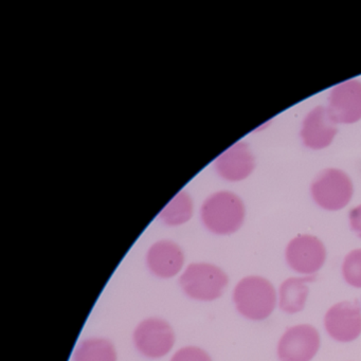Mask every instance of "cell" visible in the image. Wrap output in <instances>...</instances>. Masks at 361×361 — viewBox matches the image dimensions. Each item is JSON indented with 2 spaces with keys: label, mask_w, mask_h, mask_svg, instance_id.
Here are the masks:
<instances>
[{
  "label": "cell",
  "mask_w": 361,
  "mask_h": 361,
  "mask_svg": "<svg viewBox=\"0 0 361 361\" xmlns=\"http://www.w3.org/2000/svg\"><path fill=\"white\" fill-rule=\"evenodd\" d=\"M233 301L243 316L250 320H265L276 307V290L262 276H247L236 285Z\"/></svg>",
  "instance_id": "cell-1"
},
{
  "label": "cell",
  "mask_w": 361,
  "mask_h": 361,
  "mask_svg": "<svg viewBox=\"0 0 361 361\" xmlns=\"http://www.w3.org/2000/svg\"><path fill=\"white\" fill-rule=\"evenodd\" d=\"M244 219V204L231 192H217L211 195L202 207V223L211 232L219 235L238 231Z\"/></svg>",
  "instance_id": "cell-2"
},
{
  "label": "cell",
  "mask_w": 361,
  "mask_h": 361,
  "mask_svg": "<svg viewBox=\"0 0 361 361\" xmlns=\"http://www.w3.org/2000/svg\"><path fill=\"white\" fill-rule=\"evenodd\" d=\"M180 285L189 297L200 301H212L223 295L228 285V276L212 264H191L181 276Z\"/></svg>",
  "instance_id": "cell-3"
},
{
  "label": "cell",
  "mask_w": 361,
  "mask_h": 361,
  "mask_svg": "<svg viewBox=\"0 0 361 361\" xmlns=\"http://www.w3.org/2000/svg\"><path fill=\"white\" fill-rule=\"evenodd\" d=\"M314 202L329 211L344 208L353 195L350 177L340 170L329 169L318 175L312 185Z\"/></svg>",
  "instance_id": "cell-4"
},
{
  "label": "cell",
  "mask_w": 361,
  "mask_h": 361,
  "mask_svg": "<svg viewBox=\"0 0 361 361\" xmlns=\"http://www.w3.org/2000/svg\"><path fill=\"white\" fill-rule=\"evenodd\" d=\"M134 342L141 354L149 358H160L172 350L175 343L174 331L162 319H147L137 326Z\"/></svg>",
  "instance_id": "cell-5"
},
{
  "label": "cell",
  "mask_w": 361,
  "mask_h": 361,
  "mask_svg": "<svg viewBox=\"0 0 361 361\" xmlns=\"http://www.w3.org/2000/svg\"><path fill=\"white\" fill-rule=\"evenodd\" d=\"M320 348V335L312 325L302 324L285 331L278 345L281 361H310Z\"/></svg>",
  "instance_id": "cell-6"
},
{
  "label": "cell",
  "mask_w": 361,
  "mask_h": 361,
  "mask_svg": "<svg viewBox=\"0 0 361 361\" xmlns=\"http://www.w3.org/2000/svg\"><path fill=\"white\" fill-rule=\"evenodd\" d=\"M326 250L320 240L312 235H299L286 249L289 267L299 274H314L324 265Z\"/></svg>",
  "instance_id": "cell-7"
},
{
  "label": "cell",
  "mask_w": 361,
  "mask_h": 361,
  "mask_svg": "<svg viewBox=\"0 0 361 361\" xmlns=\"http://www.w3.org/2000/svg\"><path fill=\"white\" fill-rule=\"evenodd\" d=\"M325 329L333 339L350 342L361 334V310L357 302L344 301L329 308L324 318Z\"/></svg>",
  "instance_id": "cell-8"
},
{
  "label": "cell",
  "mask_w": 361,
  "mask_h": 361,
  "mask_svg": "<svg viewBox=\"0 0 361 361\" xmlns=\"http://www.w3.org/2000/svg\"><path fill=\"white\" fill-rule=\"evenodd\" d=\"M329 113L336 123L350 124L361 119V83L346 81L331 90Z\"/></svg>",
  "instance_id": "cell-9"
},
{
  "label": "cell",
  "mask_w": 361,
  "mask_h": 361,
  "mask_svg": "<svg viewBox=\"0 0 361 361\" xmlns=\"http://www.w3.org/2000/svg\"><path fill=\"white\" fill-rule=\"evenodd\" d=\"M336 124L329 109L319 106L312 109L302 126L301 137L304 145L312 149L329 147L337 134Z\"/></svg>",
  "instance_id": "cell-10"
},
{
  "label": "cell",
  "mask_w": 361,
  "mask_h": 361,
  "mask_svg": "<svg viewBox=\"0 0 361 361\" xmlns=\"http://www.w3.org/2000/svg\"><path fill=\"white\" fill-rule=\"evenodd\" d=\"M216 171L230 181L243 180L255 169V157L244 142H238L224 152L215 162Z\"/></svg>",
  "instance_id": "cell-11"
},
{
  "label": "cell",
  "mask_w": 361,
  "mask_h": 361,
  "mask_svg": "<svg viewBox=\"0 0 361 361\" xmlns=\"http://www.w3.org/2000/svg\"><path fill=\"white\" fill-rule=\"evenodd\" d=\"M147 262L155 276L172 278L183 268L185 255L178 245L171 240H160L149 248Z\"/></svg>",
  "instance_id": "cell-12"
},
{
  "label": "cell",
  "mask_w": 361,
  "mask_h": 361,
  "mask_svg": "<svg viewBox=\"0 0 361 361\" xmlns=\"http://www.w3.org/2000/svg\"><path fill=\"white\" fill-rule=\"evenodd\" d=\"M316 276L290 278L280 287V308L287 314L301 312L305 306L308 295L307 283L314 282Z\"/></svg>",
  "instance_id": "cell-13"
},
{
  "label": "cell",
  "mask_w": 361,
  "mask_h": 361,
  "mask_svg": "<svg viewBox=\"0 0 361 361\" xmlns=\"http://www.w3.org/2000/svg\"><path fill=\"white\" fill-rule=\"evenodd\" d=\"M75 361H117V353L113 343L103 338H90L79 344Z\"/></svg>",
  "instance_id": "cell-14"
},
{
  "label": "cell",
  "mask_w": 361,
  "mask_h": 361,
  "mask_svg": "<svg viewBox=\"0 0 361 361\" xmlns=\"http://www.w3.org/2000/svg\"><path fill=\"white\" fill-rule=\"evenodd\" d=\"M193 204L188 194H177L160 213V219L169 226H179L191 219Z\"/></svg>",
  "instance_id": "cell-15"
},
{
  "label": "cell",
  "mask_w": 361,
  "mask_h": 361,
  "mask_svg": "<svg viewBox=\"0 0 361 361\" xmlns=\"http://www.w3.org/2000/svg\"><path fill=\"white\" fill-rule=\"evenodd\" d=\"M344 280L350 286L361 288V249L348 253L342 265Z\"/></svg>",
  "instance_id": "cell-16"
},
{
  "label": "cell",
  "mask_w": 361,
  "mask_h": 361,
  "mask_svg": "<svg viewBox=\"0 0 361 361\" xmlns=\"http://www.w3.org/2000/svg\"><path fill=\"white\" fill-rule=\"evenodd\" d=\"M171 361H212L204 350L195 346H187L175 353Z\"/></svg>",
  "instance_id": "cell-17"
},
{
  "label": "cell",
  "mask_w": 361,
  "mask_h": 361,
  "mask_svg": "<svg viewBox=\"0 0 361 361\" xmlns=\"http://www.w3.org/2000/svg\"><path fill=\"white\" fill-rule=\"evenodd\" d=\"M350 224L353 231L361 238V204L350 211Z\"/></svg>",
  "instance_id": "cell-18"
}]
</instances>
